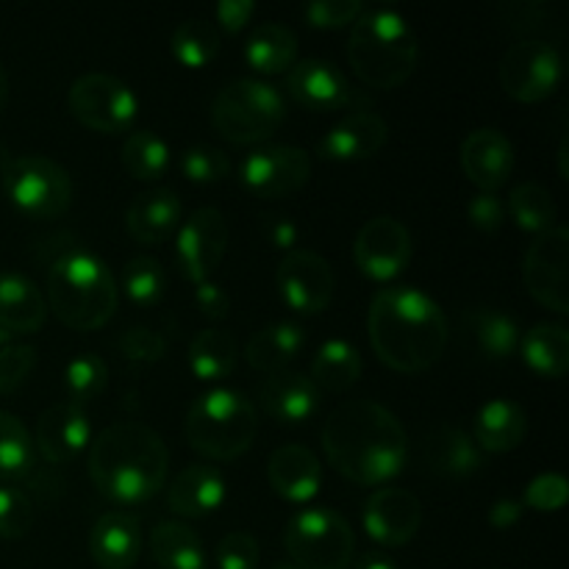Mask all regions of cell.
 <instances>
[{
	"mask_svg": "<svg viewBox=\"0 0 569 569\" xmlns=\"http://www.w3.org/2000/svg\"><path fill=\"white\" fill-rule=\"evenodd\" d=\"M422 503L415 492L383 487L367 498L365 531L383 548H403L420 533Z\"/></svg>",
	"mask_w": 569,
	"mask_h": 569,
	"instance_id": "17",
	"label": "cell"
},
{
	"mask_svg": "<svg viewBox=\"0 0 569 569\" xmlns=\"http://www.w3.org/2000/svg\"><path fill=\"white\" fill-rule=\"evenodd\" d=\"M276 569H300V567H295V565H278Z\"/></svg>",
	"mask_w": 569,
	"mask_h": 569,
	"instance_id": "59",
	"label": "cell"
},
{
	"mask_svg": "<svg viewBox=\"0 0 569 569\" xmlns=\"http://www.w3.org/2000/svg\"><path fill=\"white\" fill-rule=\"evenodd\" d=\"M267 478L278 498L289 503H306L322 483V465L303 445H283L267 461Z\"/></svg>",
	"mask_w": 569,
	"mask_h": 569,
	"instance_id": "24",
	"label": "cell"
},
{
	"mask_svg": "<svg viewBox=\"0 0 569 569\" xmlns=\"http://www.w3.org/2000/svg\"><path fill=\"white\" fill-rule=\"evenodd\" d=\"M239 348L237 339L220 328H206L189 345V367L206 383L226 381L237 370Z\"/></svg>",
	"mask_w": 569,
	"mask_h": 569,
	"instance_id": "35",
	"label": "cell"
},
{
	"mask_svg": "<svg viewBox=\"0 0 569 569\" xmlns=\"http://www.w3.org/2000/svg\"><path fill=\"white\" fill-rule=\"evenodd\" d=\"M309 378L320 392H348L361 378V353L348 339H328L311 361Z\"/></svg>",
	"mask_w": 569,
	"mask_h": 569,
	"instance_id": "34",
	"label": "cell"
},
{
	"mask_svg": "<svg viewBox=\"0 0 569 569\" xmlns=\"http://www.w3.org/2000/svg\"><path fill=\"white\" fill-rule=\"evenodd\" d=\"M72 117L89 131L126 133L139 114V100L126 81L106 72L76 78L67 92Z\"/></svg>",
	"mask_w": 569,
	"mask_h": 569,
	"instance_id": "10",
	"label": "cell"
},
{
	"mask_svg": "<svg viewBox=\"0 0 569 569\" xmlns=\"http://www.w3.org/2000/svg\"><path fill=\"white\" fill-rule=\"evenodd\" d=\"M170 144L156 131H131L122 142V167L133 181H161L170 170Z\"/></svg>",
	"mask_w": 569,
	"mask_h": 569,
	"instance_id": "37",
	"label": "cell"
},
{
	"mask_svg": "<svg viewBox=\"0 0 569 569\" xmlns=\"http://www.w3.org/2000/svg\"><path fill=\"white\" fill-rule=\"evenodd\" d=\"M37 367V348L11 342L0 348V395H14Z\"/></svg>",
	"mask_w": 569,
	"mask_h": 569,
	"instance_id": "46",
	"label": "cell"
},
{
	"mask_svg": "<svg viewBox=\"0 0 569 569\" xmlns=\"http://www.w3.org/2000/svg\"><path fill=\"white\" fill-rule=\"evenodd\" d=\"M253 11L256 3H250V0H220L217 3V22H220L222 31L237 33L248 26Z\"/></svg>",
	"mask_w": 569,
	"mask_h": 569,
	"instance_id": "53",
	"label": "cell"
},
{
	"mask_svg": "<svg viewBox=\"0 0 569 569\" xmlns=\"http://www.w3.org/2000/svg\"><path fill=\"white\" fill-rule=\"evenodd\" d=\"M506 211H509L520 231L537 233V237L556 226L553 194L537 181H526L511 189L509 200H506Z\"/></svg>",
	"mask_w": 569,
	"mask_h": 569,
	"instance_id": "40",
	"label": "cell"
},
{
	"mask_svg": "<svg viewBox=\"0 0 569 569\" xmlns=\"http://www.w3.org/2000/svg\"><path fill=\"white\" fill-rule=\"evenodd\" d=\"M37 511L22 489L0 483V539H22L31 531Z\"/></svg>",
	"mask_w": 569,
	"mask_h": 569,
	"instance_id": "43",
	"label": "cell"
},
{
	"mask_svg": "<svg viewBox=\"0 0 569 569\" xmlns=\"http://www.w3.org/2000/svg\"><path fill=\"white\" fill-rule=\"evenodd\" d=\"M37 467V448L26 422L11 411H0V481H20Z\"/></svg>",
	"mask_w": 569,
	"mask_h": 569,
	"instance_id": "38",
	"label": "cell"
},
{
	"mask_svg": "<svg viewBox=\"0 0 569 569\" xmlns=\"http://www.w3.org/2000/svg\"><path fill=\"white\" fill-rule=\"evenodd\" d=\"M120 289L98 253L70 248L50 261L48 306L72 331H98L114 317Z\"/></svg>",
	"mask_w": 569,
	"mask_h": 569,
	"instance_id": "4",
	"label": "cell"
},
{
	"mask_svg": "<svg viewBox=\"0 0 569 569\" xmlns=\"http://www.w3.org/2000/svg\"><path fill=\"white\" fill-rule=\"evenodd\" d=\"M259 406L283 426H300L311 420L320 409V389L315 387L309 376L295 370H281L267 376L259 383Z\"/></svg>",
	"mask_w": 569,
	"mask_h": 569,
	"instance_id": "21",
	"label": "cell"
},
{
	"mask_svg": "<svg viewBox=\"0 0 569 569\" xmlns=\"http://www.w3.org/2000/svg\"><path fill=\"white\" fill-rule=\"evenodd\" d=\"M422 465L445 478L476 476L483 465V456L470 433L456 426H439L422 442Z\"/></svg>",
	"mask_w": 569,
	"mask_h": 569,
	"instance_id": "28",
	"label": "cell"
},
{
	"mask_svg": "<svg viewBox=\"0 0 569 569\" xmlns=\"http://www.w3.org/2000/svg\"><path fill=\"white\" fill-rule=\"evenodd\" d=\"M356 569H398V565L383 553H367L356 561Z\"/></svg>",
	"mask_w": 569,
	"mask_h": 569,
	"instance_id": "56",
	"label": "cell"
},
{
	"mask_svg": "<svg viewBox=\"0 0 569 569\" xmlns=\"http://www.w3.org/2000/svg\"><path fill=\"white\" fill-rule=\"evenodd\" d=\"M64 383L72 403L78 406L92 403L94 398H100V395L106 392V383H109V367H106V361L100 359L98 353H78L76 359L67 365Z\"/></svg>",
	"mask_w": 569,
	"mask_h": 569,
	"instance_id": "42",
	"label": "cell"
},
{
	"mask_svg": "<svg viewBox=\"0 0 569 569\" xmlns=\"http://www.w3.org/2000/svg\"><path fill=\"white\" fill-rule=\"evenodd\" d=\"M181 172L187 181L192 183H220L222 178H228L231 172V159L222 153L220 148H211V144H198V148H189L181 156Z\"/></svg>",
	"mask_w": 569,
	"mask_h": 569,
	"instance_id": "44",
	"label": "cell"
},
{
	"mask_svg": "<svg viewBox=\"0 0 569 569\" xmlns=\"http://www.w3.org/2000/svg\"><path fill=\"white\" fill-rule=\"evenodd\" d=\"M122 289H126L128 300L137 306L159 303L167 289V270L153 256H133L122 267Z\"/></svg>",
	"mask_w": 569,
	"mask_h": 569,
	"instance_id": "41",
	"label": "cell"
},
{
	"mask_svg": "<svg viewBox=\"0 0 569 569\" xmlns=\"http://www.w3.org/2000/svg\"><path fill=\"white\" fill-rule=\"evenodd\" d=\"M170 453L153 428L111 422L89 442V478L100 495L122 506L156 498L167 483Z\"/></svg>",
	"mask_w": 569,
	"mask_h": 569,
	"instance_id": "3",
	"label": "cell"
},
{
	"mask_svg": "<svg viewBox=\"0 0 569 569\" xmlns=\"http://www.w3.org/2000/svg\"><path fill=\"white\" fill-rule=\"evenodd\" d=\"M306 348V331L298 322H272L248 339L244 359L253 370L272 376V372L289 370L300 350Z\"/></svg>",
	"mask_w": 569,
	"mask_h": 569,
	"instance_id": "30",
	"label": "cell"
},
{
	"mask_svg": "<svg viewBox=\"0 0 569 569\" xmlns=\"http://www.w3.org/2000/svg\"><path fill=\"white\" fill-rule=\"evenodd\" d=\"M244 61L259 76H281L298 61V37L281 22H264L250 33L244 44Z\"/></svg>",
	"mask_w": 569,
	"mask_h": 569,
	"instance_id": "31",
	"label": "cell"
},
{
	"mask_svg": "<svg viewBox=\"0 0 569 569\" xmlns=\"http://www.w3.org/2000/svg\"><path fill=\"white\" fill-rule=\"evenodd\" d=\"M567 498V478L559 476V472H542V476H537L526 487V492H522V506L533 511H542V515H553V511L565 509Z\"/></svg>",
	"mask_w": 569,
	"mask_h": 569,
	"instance_id": "45",
	"label": "cell"
},
{
	"mask_svg": "<svg viewBox=\"0 0 569 569\" xmlns=\"http://www.w3.org/2000/svg\"><path fill=\"white\" fill-rule=\"evenodd\" d=\"M239 178L259 198H287L309 183L311 156L295 144H264L244 156Z\"/></svg>",
	"mask_w": 569,
	"mask_h": 569,
	"instance_id": "13",
	"label": "cell"
},
{
	"mask_svg": "<svg viewBox=\"0 0 569 569\" xmlns=\"http://www.w3.org/2000/svg\"><path fill=\"white\" fill-rule=\"evenodd\" d=\"M226 250L228 222L214 206H203V209L194 211L178 231V264L194 287L211 281L217 267L222 264Z\"/></svg>",
	"mask_w": 569,
	"mask_h": 569,
	"instance_id": "16",
	"label": "cell"
},
{
	"mask_svg": "<svg viewBox=\"0 0 569 569\" xmlns=\"http://www.w3.org/2000/svg\"><path fill=\"white\" fill-rule=\"evenodd\" d=\"M226 500V478L211 465H189L172 478L167 489V506L178 517H209Z\"/></svg>",
	"mask_w": 569,
	"mask_h": 569,
	"instance_id": "26",
	"label": "cell"
},
{
	"mask_svg": "<svg viewBox=\"0 0 569 569\" xmlns=\"http://www.w3.org/2000/svg\"><path fill=\"white\" fill-rule=\"evenodd\" d=\"M467 217H470L472 228H478L481 233H495L503 228L509 211H506V200H500L498 194L478 192L467 206Z\"/></svg>",
	"mask_w": 569,
	"mask_h": 569,
	"instance_id": "51",
	"label": "cell"
},
{
	"mask_svg": "<svg viewBox=\"0 0 569 569\" xmlns=\"http://www.w3.org/2000/svg\"><path fill=\"white\" fill-rule=\"evenodd\" d=\"M569 231L556 222L545 233H539L526 250L522 259V281L533 300L556 315L569 311Z\"/></svg>",
	"mask_w": 569,
	"mask_h": 569,
	"instance_id": "12",
	"label": "cell"
},
{
	"mask_svg": "<svg viewBox=\"0 0 569 569\" xmlns=\"http://www.w3.org/2000/svg\"><path fill=\"white\" fill-rule=\"evenodd\" d=\"M194 303H198L200 315H203L206 320L214 322L226 320L228 309H231V300H228L226 289L214 281L198 283V289H194Z\"/></svg>",
	"mask_w": 569,
	"mask_h": 569,
	"instance_id": "52",
	"label": "cell"
},
{
	"mask_svg": "<svg viewBox=\"0 0 569 569\" xmlns=\"http://www.w3.org/2000/svg\"><path fill=\"white\" fill-rule=\"evenodd\" d=\"M14 342V337H11L9 331H3V328H0V348H6V345H11Z\"/></svg>",
	"mask_w": 569,
	"mask_h": 569,
	"instance_id": "58",
	"label": "cell"
},
{
	"mask_svg": "<svg viewBox=\"0 0 569 569\" xmlns=\"http://www.w3.org/2000/svg\"><path fill=\"white\" fill-rule=\"evenodd\" d=\"M264 233H267V239H270L272 248L287 250V253H292L295 244H298V239H300V228L283 214H267L264 217Z\"/></svg>",
	"mask_w": 569,
	"mask_h": 569,
	"instance_id": "54",
	"label": "cell"
},
{
	"mask_svg": "<svg viewBox=\"0 0 569 569\" xmlns=\"http://www.w3.org/2000/svg\"><path fill=\"white\" fill-rule=\"evenodd\" d=\"M89 556L100 569H131L142 556V528L133 515L109 511L89 533Z\"/></svg>",
	"mask_w": 569,
	"mask_h": 569,
	"instance_id": "23",
	"label": "cell"
},
{
	"mask_svg": "<svg viewBox=\"0 0 569 569\" xmlns=\"http://www.w3.org/2000/svg\"><path fill=\"white\" fill-rule=\"evenodd\" d=\"M259 542L244 531H231L217 542V569H256L259 567Z\"/></svg>",
	"mask_w": 569,
	"mask_h": 569,
	"instance_id": "47",
	"label": "cell"
},
{
	"mask_svg": "<svg viewBox=\"0 0 569 569\" xmlns=\"http://www.w3.org/2000/svg\"><path fill=\"white\" fill-rule=\"evenodd\" d=\"M472 442L481 453H511L528 433V415L517 400L492 398L476 411Z\"/></svg>",
	"mask_w": 569,
	"mask_h": 569,
	"instance_id": "27",
	"label": "cell"
},
{
	"mask_svg": "<svg viewBox=\"0 0 569 569\" xmlns=\"http://www.w3.org/2000/svg\"><path fill=\"white\" fill-rule=\"evenodd\" d=\"M181 198L172 189H148L128 206L126 231L139 244H161L181 226Z\"/></svg>",
	"mask_w": 569,
	"mask_h": 569,
	"instance_id": "25",
	"label": "cell"
},
{
	"mask_svg": "<svg viewBox=\"0 0 569 569\" xmlns=\"http://www.w3.org/2000/svg\"><path fill=\"white\" fill-rule=\"evenodd\" d=\"M500 87L520 103H539L559 89L565 64L548 39H520L500 59Z\"/></svg>",
	"mask_w": 569,
	"mask_h": 569,
	"instance_id": "11",
	"label": "cell"
},
{
	"mask_svg": "<svg viewBox=\"0 0 569 569\" xmlns=\"http://www.w3.org/2000/svg\"><path fill=\"white\" fill-rule=\"evenodd\" d=\"M6 100H9V76H6L3 64H0V111H3Z\"/></svg>",
	"mask_w": 569,
	"mask_h": 569,
	"instance_id": "57",
	"label": "cell"
},
{
	"mask_svg": "<svg viewBox=\"0 0 569 569\" xmlns=\"http://www.w3.org/2000/svg\"><path fill=\"white\" fill-rule=\"evenodd\" d=\"M287 120V103L272 83L259 78L228 81L211 100L217 133L233 144H261Z\"/></svg>",
	"mask_w": 569,
	"mask_h": 569,
	"instance_id": "7",
	"label": "cell"
},
{
	"mask_svg": "<svg viewBox=\"0 0 569 569\" xmlns=\"http://www.w3.org/2000/svg\"><path fill=\"white\" fill-rule=\"evenodd\" d=\"M467 328L472 333V342L489 361H509L520 350V328L506 311L478 309L467 315Z\"/></svg>",
	"mask_w": 569,
	"mask_h": 569,
	"instance_id": "36",
	"label": "cell"
},
{
	"mask_svg": "<svg viewBox=\"0 0 569 569\" xmlns=\"http://www.w3.org/2000/svg\"><path fill=\"white\" fill-rule=\"evenodd\" d=\"M417 59H420L417 33L398 11L365 9L350 26L348 64L365 87H403L417 70Z\"/></svg>",
	"mask_w": 569,
	"mask_h": 569,
	"instance_id": "5",
	"label": "cell"
},
{
	"mask_svg": "<svg viewBox=\"0 0 569 569\" xmlns=\"http://www.w3.org/2000/svg\"><path fill=\"white\" fill-rule=\"evenodd\" d=\"M367 331L378 359L403 376L431 370L450 337L442 306L415 287L378 289L367 311Z\"/></svg>",
	"mask_w": 569,
	"mask_h": 569,
	"instance_id": "2",
	"label": "cell"
},
{
	"mask_svg": "<svg viewBox=\"0 0 569 569\" xmlns=\"http://www.w3.org/2000/svg\"><path fill=\"white\" fill-rule=\"evenodd\" d=\"M365 6L359 0H315L303 9L311 28H348L361 17Z\"/></svg>",
	"mask_w": 569,
	"mask_h": 569,
	"instance_id": "48",
	"label": "cell"
},
{
	"mask_svg": "<svg viewBox=\"0 0 569 569\" xmlns=\"http://www.w3.org/2000/svg\"><path fill=\"white\" fill-rule=\"evenodd\" d=\"M170 50L178 64L189 67V70H203L220 53V31H217L214 22L203 20V17L183 20L172 31Z\"/></svg>",
	"mask_w": 569,
	"mask_h": 569,
	"instance_id": "39",
	"label": "cell"
},
{
	"mask_svg": "<svg viewBox=\"0 0 569 569\" xmlns=\"http://www.w3.org/2000/svg\"><path fill=\"white\" fill-rule=\"evenodd\" d=\"M276 283L283 303L300 317H317L320 311H326L333 300V289H337L331 264L322 256L298 248L281 259L276 270Z\"/></svg>",
	"mask_w": 569,
	"mask_h": 569,
	"instance_id": "14",
	"label": "cell"
},
{
	"mask_svg": "<svg viewBox=\"0 0 569 569\" xmlns=\"http://www.w3.org/2000/svg\"><path fill=\"white\" fill-rule=\"evenodd\" d=\"M415 256V242H411L409 228L395 217H372L365 222L353 242V259L361 276L372 281H392Z\"/></svg>",
	"mask_w": 569,
	"mask_h": 569,
	"instance_id": "15",
	"label": "cell"
},
{
	"mask_svg": "<svg viewBox=\"0 0 569 569\" xmlns=\"http://www.w3.org/2000/svg\"><path fill=\"white\" fill-rule=\"evenodd\" d=\"M522 361L542 378H561L569 370V331L559 322H539L520 339Z\"/></svg>",
	"mask_w": 569,
	"mask_h": 569,
	"instance_id": "32",
	"label": "cell"
},
{
	"mask_svg": "<svg viewBox=\"0 0 569 569\" xmlns=\"http://www.w3.org/2000/svg\"><path fill=\"white\" fill-rule=\"evenodd\" d=\"M120 350L126 359L139 361V365H153V361H159L164 356L167 342L161 333L137 326L131 331H126V337L120 339Z\"/></svg>",
	"mask_w": 569,
	"mask_h": 569,
	"instance_id": "50",
	"label": "cell"
},
{
	"mask_svg": "<svg viewBox=\"0 0 569 569\" xmlns=\"http://www.w3.org/2000/svg\"><path fill=\"white\" fill-rule=\"evenodd\" d=\"M92 426H89L87 409L72 400L53 403L39 415L33 448L44 456L50 465H67L76 459L83 448H89Z\"/></svg>",
	"mask_w": 569,
	"mask_h": 569,
	"instance_id": "20",
	"label": "cell"
},
{
	"mask_svg": "<svg viewBox=\"0 0 569 569\" xmlns=\"http://www.w3.org/2000/svg\"><path fill=\"white\" fill-rule=\"evenodd\" d=\"M322 450L333 470L359 487H381L409 459L406 428L376 400H348L326 417Z\"/></svg>",
	"mask_w": 569,
	"mask_h": 569,
	"instance_id": "1",
	"label": "cell"
},
{
	"mask_svg": "<svg viewBox=\"0 0 569 569\" xmlns=\"http://www.w3.org/2000/svg\"><path fill=\"white\" fill-rule=\"evenodd\" d=\"M503 20L511 31L517 33H539L550 26L553 20V11H550L548 3L542 0H517V3H509L503 9Z\"/></svg>",
	"mask_w": 569,
	"mask_h": 569,
	"instance_id": "49",
	"label": "cell"
},
{
	"mask_svg": "<svg viewBox=\"0 0 569 569\" xmlns=\"http://www.w3.org/2000/svg\"><path fill=\"white\" fill-rule=\"evenodd\" d=\"M287 89L309 111H339L359 103V92L350 87L348 76L326 59L295 61L287 72Z\"/></svg>",
	"mask_w": 569,
	"mask_h": 569,
	"instance_id": "19",
	"label": "cell"
},
{
	"mask_svg": "<svg viewBox=\"0 0 569 569\" xmlns=\"http://www.w3.org/2000/svg\"><path fill=\"white\" fill-rule=\"evenodd\" d=\"M150 553L164 569H206V550L198 533L176 520L159 522L150 531Z\"/></svg>",
	"mask_w": 569,
	"mask_h": 569,
	"instance_id": "33",
	"label": "cell"
},
{
	"mask_svg": "<svg viewBox=\"0 0 569 569\" xmlns=\"http://www.w3.org/2000/svg\"><path fill=\"white\" fill-rule=\"evenodd\" d=\"M48 303L31 278L20 272H0V328L17 333H33L44 326Z\"/></svg>",
	"mask_w": 569,
	"mask_h": 569,
	"instance_id": "29",
	"label": "cell"
},
{
	"mask_svg": "<svg viewBox=\"0 0 569 569\" xmlns=\"http://www.w3.org/2000/svg\"><path fill=\"white\" fill-rule=\"evenodd\" d=\"M3 192L22 214L61 217L72 203L70 172L48 156H17L3 164Z\"/></svg>",
	"mask_w": 569,
	"mask_h": 569,
	"instance_id": "9",
	"label": "cell"
},
{
	"mask_svg": "<svg viewBox=\"0 0 569 569\" xmlns=\"http://www.w3.org/2000/svg\"><path fill=\"white\" fill-rule=\"evenodd\" d=\"M459 161L478 192L498 194L515 172V148L500 128H476L461 142Z\"/></svg>",
	"mask_w": 569,
	"mask_h": 569,
	"instance_id": "18",
	"label": "cell"
},
{
	"mask_svg": "<svg viewBox=\"0 0 569 569\" xmlns=\"http://www.w3.org/2000/svg\"><path fill=\"white\" fill-rule=\"evenodd\" d=\"M283 545L300 569H348L356 537L350 522L333 509H303L287 522Z\"/></svg>",
	"mask_w": 569,
	"mask_h": 569,
	"instance_id": "8",
	"label": "cell"
},
{
	"mask_svg": "<svg viewBox=\"0 0 569 569\" xmlns=\"http://www.w3.org/2000/svg\"><path fill=\"white\" fill-rule=\"evenodd\" d=\"M256 433V406L237 389H209L187 411V442L203 459H239L253 448Z\"/></svg>",
	"mask_w": 569,
	"mask_h": 569,
	"instance_id": "6",
	"label": "cell"
},
{
	"mask_svg": "<svg viewBox=\"0 0 569 569\" xmlns=\"http://www.w3.org/2000/svg\"><path fill=\"white\" fill-rule=\"evenodd\" d=\"M522 511H526L522 500L503 498L498 500V503H492V509H489V522H492L495 528H511L515 522H520Z\"/></svg>",
	"mask_w": 569,
	"mask_h": 569,
	"instance_id": "55",
	"label": "cell"
},
{
	"mask_svg": "<svg viewBox=\"0 0 569 569\" xmlns=\"http://www.w3.org/2000/svg\"><path fill=\"white\" fill-rule=\"evenodd\" d=\"M389 126L376 111L359 109L342 117L331 131L322 137L320 156L328 161H365L372 159L387 144Z\"/></svg>",
	"mask_w": 569,
	"mask_h": 569,
	"instance_id": "22",
	"label": "cell"
}]
</instances>
